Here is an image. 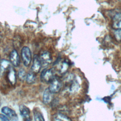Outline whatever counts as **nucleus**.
<instances>
[{
    "instance_id": "obj_1",
    "label": "nucleus",
    "mask_w": 121,
    "mask_h": 121,
    "mask_svg": "<svg viewBox=\"0 0 121 121\" xmlns=\"http://www.w3.org/2000/svg\"><path fill=\"white\" fill-rule=\"evenodd\" d=\"M55 69L53 68L43 69L41 74V80L45 83H50L55 78Z\"/></svg>"
},
{
    "instance_id": "obj_2",
    "label": "nucleus",
    "mask_w": 121,
    "mask_h": 121,
    "mask_svg": "<svg viewBox=\"0 0 121 121\" xmlns=\"http://www.w3.org/2000/svg\"><path fill=\"white\" fill-rule=\"evenodd\" d=\"M21 55L24 65L26 67L28 66L32 60L31 52L29 48L27 46L23 47L21 49Z\"/></svg>"
},
{
    "instance_id": "obj_3",
    "label": "nucleus",
    "mask_w": 121,
    "mask_h": 121,
    "mask_svg": "<svg viewBox=\"0 0 121 121\" xmlns=\"http://www.w3.org/2000/svg\"><path fill=\"white\" fill-rule=\"evenodd\" d=\"M61 86L62 84L60 80L58 78L55 77L50 83L49 89L52 93H57L60 90Z\"/></svg>"
},
{
    "instance_id": "obj_4",
    "label": "nucleus",
    "mask_w": 121,
    "mask_h": 121,
    "mask_svg": "<svg viewBox=\"0 0 121 121\" xmlns=\"http://www.w3.org/2000/svg\"><path fill=\"white\" fill-rule=\"evenodd\" d=\"M1 112L8 117L12 121H18V117L16 112L8 106H4L1 108Z\"/></svg>"
},
{
    "instance_id": "obj_5",
    "label": "nucleus",
    "mask_w": 121,
    "mask_h": 121,
    "mask_svg": "<svg viewBox=\"0 0 121 121\" xmlns=\"http://www.w3.org/2000/svg\"><path fill=\"white\" fill-rule=\"evenodd\" d=\"M42 67H46L49 65L52 60L51 53L47 51L43 52L40 57Z\"/></svg>"
},
{
    "instance_id": "obj_6",
    "label": "nucleus",
    "mask_w": 121,
    "mask_h": 121,
    "mask_svg": "<svg viewBox=\"0 0 121 121\" xmlns=\"http://www.w3.org/2000/svg\"><path fill=\"white\" fill-rule=\"evenodd\" d=\"M42 67L40 57L37 54H35L33 57V64L31 67L32 71L35 73H38Z\"/></svg>"
},
{
    "instance_id": "obj_7",
    "label": "nucleus",
    "mask_w": 121,
    "mask_h": 121,
    "mask_svg": "<svg viewBox=\"0 0 121 121\" xmlns=\"http://www.w3.org/2000/svg\"><path fill=\"white\" fill-rule=\"evenodd\" d=\"M10 63L15 67H18L20 64V58L18 53L16 49L13 50L9 54Z\"/></svg>"
},
{
    "instance_id": "obj_8",
    "label": "nucleus",
    "mask_w": 121,
    "mask_h": 121,
    "mask_svg": "<svg viewBox=\"0 0 121 121\" xmlns=\"http://www.w3.org/2000/svg\"><path fill=\"white\" fill-rule=\"evenodd\" d=\"M112 26L116 29H121V12L115 13L112 18Z\"/></svg>"
},
{
    "instance_id": "obj_9",
    "label": "nucleus",
    "mask_w": 121,
    "mask_h": 121,
    "mask_svg": "<svg viewBox=\"0 0 121 121\" xmlns=\"http://www.w3.org/2000/svg\"><path fill=\"white\" fill-rule=\"evenodd\" d=\"M9 70V71L8 75V78L10 83L12 85L14 86L15 85L17 81L16 73L15 69L12 67H10Z\"/></svg>"
},
{
    "instance_id": "obj_10",
    "label": "nucleus",
    "mask_w": 121,
    "mask_h": 121,
    "mask_svg": "<svg viewBox=\"0 0 121 121\" xmlns=\"http://www.w3.org/2000/svg\"><path fill=\"white\" fill-rule=\"evenodd\" d=\"M52 94L53 93H52L50 91L49 88L45 89V90L43 92V103L45 104L50 103L52 101L53 98Z\"/></svg>"
},
{
    "instance_id": "obj_11",
    "label": "nucleus",
    "mask_w": 121,
    "mask_h": 121,
    "mask_svg": "<svg viewBox=\"0 0 121 121\" xmlns=\"http://www.w3.org/2000/svg\"><path fill=\"white\" fill-rule=\"evenodd\" d=\"M19 112L20 115L24 118H29L30 110L29 108L26 105L21 104L19 106Z\"/></svg>"
},
{
    "instance_id": "obj_12",
    "label": "nucleus",
    "mask_w": 121,
    "mask_h": 121,
    "mask_svg": "<svg viewBox=\"0 0 121 121\" xmlns=\"http://www.w3.org/2000/svg\"><path fill=\"white\" fill-rule=\"evenodd\" d=\"M54 121H72L69 117L61 113H58L55 114L53 117Z\"/></svg>"
},
{
    "instance_id": "obj_13",
    "label": "nucleus",
    "mask_w": 121,
    "mask_h": 121,
    "mask_svg": "<svg viewBox=\"0 0 121 121\" xmlns=\"http://www.w3.org/2000/svg\"><path fill=\"white\" fill-rule=\"evenodd\" d=\"M10 62L6 60H2L0 62V73L3 72L4 70L9 69L10 66Z\"/></svg>"
},
{
    "instance_id": "obj_14",
    "label": "nucleus",
    "mask_w": 121,
    "mask_h": 121,
    "mask_svg": "<svg viewBox=\"0 0 121 121\" xmlns=\"http://www.w3.org/2000/svg\"><path fill=\"white\" fill-rule=\"evenodd\" d=\"M69 67V64L66 60H63L62 61L60 65L59 71L61 74H63L67 72Z\"/></svg>"
},
{
    "instance_id": "obj_15",
    "label": "nucleus",
    "mask_w": 121,
    "mask_h": 121,
    "mask_svg": "<svg viewBox=\"0 0 121 121\" xmlns=\"http://www.w3.org/2000/svg\"><path fill=\"white\" fill-rule=\"evenodd\" d=\"M26 81L28 84H33L35 81V73L32 71L29 72L26 75Z\"/></svg>"
},
{
    "instance_id": "obj_16",
    "label": "nucleus",
    "mask_w": 121,
    "mask_h": 121,
    "mask_svg": "<svg viewBox=\"0 0 121 121\" xmlns=\"http://www.w3.org/2000/svg\"><path fill=\"white\" fill-rule=\"evenodd\" d=\"M34 117L35 121H45L42 113L37 110L34 111Z\"/></svg>"
},
{
    "instance_id": "obj_17",
    "label": "nucleus",
    "mask_w": 121,
    "mask_h": 121,
    "mask_svg": "<svg viewBox=\"0 0 121 121\" xmlns=\"http://www.w3.org/2000/svg\"><path fill=\"white\" fill-rule=\"evenodd\" d=\"M26 75L25 70L23 69H20L18 72V77L21 80H24L26 79Z\"/></svg>"
},
{
    "instance_id": "obj_18",
    "label": "nucleus",
    "mask_w": 121,
    "mask_h": 121,
    "mask_svg": "<svg viewBox=\"0 0 121 121\" xmlns=\"http://www.w3.org/2000/svg\"><path fill=\"white\" fill-rule=\"evenodd\" d=\"M115 39L118 41H121V29H116L114 33Z\"/></svg>"
},
{
    "instance_id": "obj_19",
    "label": "nucleus",
    "mask_w": 121,
    "mask_h": 121,
    "mask_svg": "<svg viewBox=\"0 0 121 121\" xmlns=\"http://www.w3.org/2000/svg\"><path fill=\"white\" fill-rule=\"evenodd\" d=\"M0 120L1 121H9V119L5 115L3 114H0Z\"/></svg>"
},
{
    "instance_id": "obj_20",
    "label": "nucleus",
    "mask_w": 121,
    "mask_h": 121,
    "mask_svg": "<svg viewBox=\"0 0 121 121\" xmlns=\"http://www.w3.org/2000/svg\"><path fill=\"white\" fill-rule=\"evenodd\" d=\"M24 121H31V119L29 117V118H25Z\"/></svg>"
},
{
    "instance_id": "obj_21",
    "label": "nucleus",
    "mask_w": 121,
    "mask_h": 121,
    "mask_svg": "<svg viewBox=\"0 0 121 121\" xmlns=\"http://www.w3.org/2000/svg\"></svg>"
}]
</instances>
